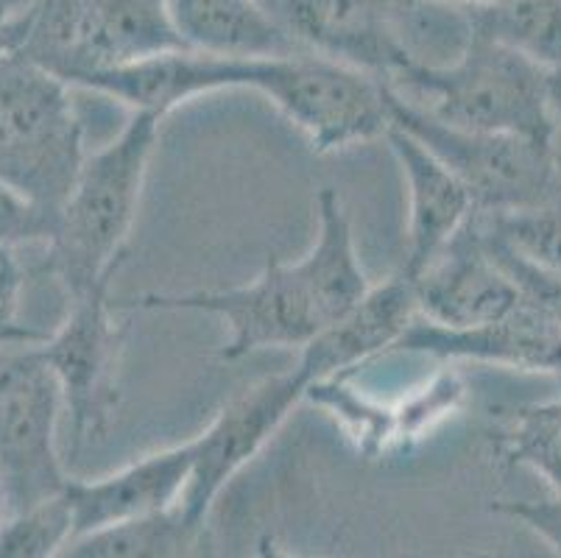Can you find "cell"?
Masks as SVG:
<instances>
[{"label":"cell","mask_w":561,"mask_h":558,"mask_svg":"<svg viewBox=\"0 0 561 558\" xmlns=\"http://www.w3.org/2000/svg\"><path fill=\"white\" fill-rule=\"evenodd\" d=\"M165 117L131 112L117 137L87 153L56 215L50 269L70 299L112 288L140 213Z\"/></svg>","instance_id":"cell-1"},{"label":"cell","mask_w":561,"mask_h":558,"mask_svg":"<svg viewBox=\"0 0 561 558\" xmlns=\"http://www.w3.org/2000/svg\"><path fill=\"white\" fill-rule=\"evenodd\" d=\"M391 87L456 129L556 143L548 70L489 39L467 34L450 61H413Z\"/></svg>","instance_id":"cell-2"},{"label":"cell","mask_w":561,"mask_h":558,"mask_svg":"<svg viewBox=\"0 0 561 558\" xmlns=\"http://www.w3.org/2000/svg\"><path fill=\"white\" fill-rule=\"evenodd\" d=\"M182 48L168 0H39L23 20L18 54L79 87L106 70Z\"/></svg>","instance_id":"cell-3"},{"label":"cell","mask_w":561,"mask_h":558,"mask_svg":"<svg viewBox=\"0 0 561 558\" xmlns=\"http://www.w3.org/2000/svg\"><path fill=\"white\" fill-rule=\"evenodd\" d=\"M73 87L12 50L0 59V182L56 209L84 162Z\"/></svg>","instance_id":"cell-4"},{"label":"cell","mask_w":561,"mask_h":558,"mask_svg":"<svg viewBox=\"0 0 561 558\" xmlns=\"http://www.w3.org/2000/svg\"><path fill=\"white\" fill-rule=\"evenodd\" d=\"M389 117L456 173L478 215L500 218L561 202V153L556 143L456 129L402 99L391 84Z\"/></svg>","instance_id":"cell-5"},{"label":"cell","mask_w":561,"mask_h":558,"mask_svg":"<svg viewBox=\"0 0 561 558\" xmlns=\"http://www.w3.org/2000/svg\"><path fill=\"white\" fill-rule=\"evenodd\" d=\"M252 90L272 101L316 153L382 140L391 126L386 81L308 50L257 59Z\"/></svg>","instance_id":"cell-6"},{"label":"cell","mask_w":561,"mask_h":558,"mask_svg":"<svg viewBox=\"0 0 561 558\" xmlns=\"http://www.w3.org/2000/svg\"><path fill=\"white\" fill-rule=\"evenodd\" d=\"M62 388L37 346L0 350V498L7 514L65 494Z\"/></svg>","instance_id":"cell-7"},{"label":"cell","mask_w":561,"mask_h":558,"mask_svg":"<svg viewBox=\"0 0 561 558\" xmlns=\"http://www.w3.org/2000/svg\"><path fill=\"white\" fill-rule=\"evenodd\" d=\"M126 310H165V314H210L224 319L229 335L218 350V361H241L260 350H299L324 330L316 301L299 274L297 263L265 260L252 283L221 291L187 294H142L121 301Z\"/></svg>","instance_id":"cell-8"},{"label":"cell","mask_w":561,"mask_h":558,"mask_svg":"<svg viewBox=\"0 0 561 558\" xmlns=\"http://www.w3.org/2000/svg\"><path fill=\"white\" fill-rule=\"evenodd\" d=\"M115 307L110 288L70 299L62 324L37 344L62 388L65 422L76 453L104 442L124 406L121 355L126 330Z\"/></svg>","instance_id":"cell-9"},{"label":"cell","mask_w":561,"mask_h":558,"mask_svg":"<svg viewBox=\"0 0 561 558\" xmlns=\"http://www.w3.org/2000/svg\"><path fill=\"white\" fill-rule=\"evenodd\" d=\"M265 7L302 50L386 84L416 61L408 45L416 0H265Z\"/></svg>","instance_id":"cell-10"},{"label":"cell","mask_w":561,"mask_h":558,"mask_svg":"<svg viewBox=\"0 0 561 558\" xmlns=\"http://www.w3.org/2000/svg\"><path fill=\"white\" fill-rule=\"evenodd\" d=\"M308 388V380L299 375L297 366L263 377L234 394L213 422L191 439L193 472L180 509L193 525H207L218 494L272 442L294 408L305 402Z\"/></svg>","instance_id":"cell-11"},{"label":"cell","mask_w":561,"mask_h":558,"mask_svg":"<svg viewBox=\"0 0 561 558\" xmlns=\"http://www.w3.org/2000/svg\"><path fill=\"white\" fill-rule=\"evenodd\" d=\"M408 280L420 319L445 330L492 324L519 307L517 291L489 252L481 215H476L420 274Z\"/></svg>","instance_id":"cell-12"},{"label":"cell","mask_w":561,"mask_h":558,"mask_svg":"<svg viewBox=\"0 0 561 558\" xmlns=\"http://www.w3.org/2000/svg\"><path fill=\"white\" fill-rule=\"evenodd\" d=\"M191 472L193 447L187 439L101 478H70L65 498L73 511V536L176 509L185 498Z\"/></svg>","instance_id":"cell-13"},{"label":"cell","mask_w":561,"mask_h":558,"mask_svg":"<svg viewBox=\"0 0 561 558\" xmlns=\"http://www.w3.org/2000/svg\"><path fill=\"white\" fill-rule=\"evenodd\" d=\"M254 61L224 59L198 50H168L151 59L106 70L87 79L79 90L117 101L131 112L168 117L176 106L224 90H252Z\"/></svg>","instance_id":"cell-14"},{"label":"cell","mask_w":561,"mask_h":558,"mask_svg":"<svg viewBox=\"0 0 561 558\" xmlns=\"http://www.w3.org/2000/svg\"><path fill=\"white\" fill-rule=\"evenodd\" d=\"M382 140L394 153L408 187V243L400 271L416 276L476 218V202L456 173L405 129L391 123Z\"/></svg>","instance_id":"cell-15"},{"label":"cell","mask_w":561,"mask_h":558,"mask_svg":"<svg viewBox=\"0 0 561 558\" xmlns=\"http://www.w3.org/2000/svg\"><path fill=\"white\" fill-rule=\"evenodd\" d=\"M391 352H411L436 361L489 363L561 380V324L525 307H517L506 319L472 330H445L416 319Z\"/></svg>","instance_id":"cell-16"},{"label":"cell","mask_w":561,"mask_h":558,"mask_svg":"<svg viewBox=\"0 0 561 558\" xmlns=\"http://www.w3.org/2000/svg\"><path fill=\"white\" fill-rule=\"evenodd\" d=\"M416 319H420V310H416L413 285L397 269L389 280L371 285L369 294L352 307L350 314L341 316L335 324L324 327L299 352V375L308 380V386L352 375L360 363L394 350Z\"/></svg>","instance_id":"cell-17"},{"label":"cell","mask_w":561,"mask_h":558,"mask_svg":"<svg viewBox=\"0 0 561 558\" xmlns=\"http://www.w3.org/2000/svg\"><path fill=\"white\" fill-rule=\"evenodd\" d=\"M176 37L187 50L224 59H283L302 54L265 0H168Z\"/></svg>","instance_id":"cell-18"},{"label":"cell","mask_w":561,"mask_h":558,"mask_svg":"<svg viewBox=\"0 0 561 558\" xmlns=\"http://www.w3.org/2000/svg\"><path fill=\"white\" fill-rule=\"evenodd\" d=\"M294 263L313 296L324 327L335 324L371 291L355 249L344 198L335 187H321L316 193V238L308 252Z\"/></svg>","instance_id":"cell-19"},{"label":"cell","mask_w":561,"mask_h":558,"mask_svg":"<svg viewBox=\"0 0 561 558\" xmlns=\"http://www.w3.org/2000/svg\"><path fill=\"white\" fill-rule=\"evenodd\" d=\"M458 12L469 37L503 45L545 70L561 65V0H497Z\"/></svg>","instance_id":"cell-20"},{"label":"cell","mask_w":561,"mask_h":558,"mask_svg":"<svg viewBox=\"0 0 561 558\" xmlns=\"http://www.w3.org/2000/svg\"><path fill=\"white\" fill-rule=\"evenodd\" d=\"M204 528L176 505L142 520L104 525L73 536L56 558H196Z\"/></svg>","instance_id":"cell-21"},{"label":"cell","mask_w":561,"mask_h":558,"mask_svg":"<svg viewBox=\"0 0 561 558\" xmlns=\"http://www.w3.org/2000/svg\"><path fill=\"white\" fill-rule=\"evenodd\" d=\"M489 442L503 464L537 472L561 498V380L556 397L503 413Z\"/></svg>","instance_id":"cell-22"},{"label":"cell","mask_w":561,"mask_h":558,"mask_svg":"<svg viewBox=\"0 0 561 558\" xmlns=\"http://www.w3.org/2000/svg\"><path fill=\"white\" fill-rule=\"evenodd\" d=\"M73 539V511L65 494L0 520V558H56Z\"/></svg>","instance_id":"cell-23"},{"label":"cell","mask_w":561,"mask_h":558,"mask_svg":"<svg viewBox=\"0 0 561 558\" xmlns=\"http://www.w3.org/2000/svg\"><path fill=\"white\" fill-rule=\"evenodd\" d=\"M486 218L517 252L561 276V202L534 213Z\"/></svg>","instance_id":"cell-24"},{"label":"cell","mask_w":561,"mask_h":558,"mask_svg":"<svg viewBox=\"0 0 561 558\" xmlns=\"http://www.w3.org/2000/svg\"><path fill=\"white\" fill-rule=\"evenodd\" d=\"M56 209L0 182V246H50L56 235Z\"/></svg>","instance_id":"cell-25"},{"label":"cell","mask_w":561,"mask_h":558,"mask_svg":"<svg viewBox=\"0 0 561 558\" xmlns=\"http://www.w3.org/2000/svg\"><path fill=\"white\" fill-rule=\"evenodd\" d=\"M23 288L25 274L20 265L18 252L9 246H0V350L12 346H37L43 344L48 332L23 324Z\"/></svg>","instance_id":"cell-26"},{"label":"cell","mask_w":561,"mask_h":558,"mask_svg":"<svg viewBox=\"0 0 561 558\" xmlns=\"http://www.w3.org/2000/svg\"><path fill=\"white\" fill-rule=\"evenodd\" d=\"M492 511L534 531L561 558V498L497 500V503H492Z\"/></svg>","instance_id":"cell-27"},{"label":"cell","mask_w":561,"mask_h":558,"mask_svg":"<svg viewBox=\"0 0 561 558\" xmlns=\"http://www.w3.org/2000/svg\"><path fill=\"white\" fill-rule=\"evenodd\" d=\"M252 558H299V556L285 550L274 536H260V542L254 545ZM400 558H492V556H483V553H453V556H400Z\"/></svg>","instance_id":"cell-28"},{"label":"cell","mask_w":561,"mask_h":558,"mask_svg":"<svg viewBox=\"0 0 561 558\" xmlns=\"http://www.w3.org/2000/svg\"><path fill=\"white\" fill-rule=\"evenodd\" d=\"M39 0H0V29H12L34 12Z\"/></svg>","instance_id":"cell-29"},{"label":"cell","mask_w":561,"mask_h":558,"mask_svg":"<svg viewBox=\"0 0 561 558\" xmlns=\"http://www.w3.org/2000/svg\"><path fill=\"white\" fill-rule=\"evenodd\" d=\"M548 92H550V115L556 126V146H561V65L548 70Z\"/></svg>","instance_id":"cell-30"},{"label":"cell","mask_w":561,"mask_h":558,"mask_svg":"<svg viewBox=\"0 0 561 558\" xmlns=\"http://www.w3.org/2000/svg\"><path fill=\"white\" fill-rule=\"evenodd\" d=\"M425 3H438V7H453V9H469V7H489L497 0H425Z\"/></svg>","instance_id":"cell-31"},{"label":"cell","mask_w":561,"mask_h":558,"mask_svg":"<svg viewBox=\"0 0 561 558\" xmlns=\"http://www.w3.org/2000/svg\"><path fill=\"white\" fill-rule=\"evenodd\" d=\"M7 516V509H3V498H0V520Z\"/></svg>","instance_id":"cell-32"}]
</instances>
